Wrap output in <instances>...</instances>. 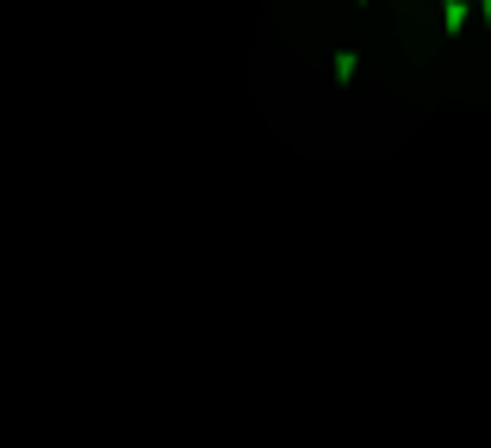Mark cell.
Wrapping results in <instances>:
<instances>
[{
    "instance_id": "6da1fadb",
    "label": "cell",
    "mask_w": 491,
    "mask_h": 448,
    "mask_svg": "<svg viewBox=\"0 0 491 448\" xmlns=\"http://www.w3.org/2000/svg\"><path fill=\"white\" fill-rule=\"evenodd\" d=\"M255 100L305 149H379L486 119L491 0H261Z\"/></svg>"
}]
</instances>
